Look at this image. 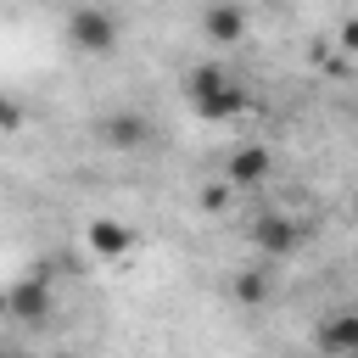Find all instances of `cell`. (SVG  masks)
I'll use <instances>...</instances> for the list:
<instances>
[{"mask_svg": "<svg viewBox=\"0 0 358 358\" xmlns=\"http://www.w3.org/2000/svg\"><path fill=\"white\" fill-rule=\"evenodd\" d=\"M67 45L84 50V56H112V50H117V17L101 11V6L67 11Z\"/></svg>", "mask_w": 358, "mask_h": 358, "instance_id": "cell-1", "label": "cell"}, {"mask_svg": "<svg viewBox=\"0 0 358 358\" xmlns=\"http://www.w3.org/2000/svg\"><path fill=\"white\" fill-rule=\"evenodd\" d=\"M6 291H11V319H17V324H28V330L50 324V313H56V291H50L45 274H28V280H17V285H6Z\"/></svg>", "mask_w": 358, "mask_h": 358, "instance_id": "cell-2", "label": "cell"}, {"mask_svg": "<svg viewBox=\"0 0 358 358\" xmlns=\"http://www.w3.org/2000/svg\"><path fill=\"white\" fill-rule=\"evenodd\" d=\"M252 246L274 263V257H291L296 246H302V224L296 218H285V213H263L257 224H252Z\"/></svg>", "mask_w": 358, "mask_h": 358, "instance_id": "cell-3", "label": "cell"}, {"mask_svg": "<svg viewBox=\"0 0 358 358\" xmlns=\"http://www.w3.org/2000/svg\"><path fill=\"white\" fill-rule=\"evenodd\" d=\"M313 341H319L324 358H358V313H352V308H330V313L319 319Z\"/></svg>", "mask_w": 358, "mask_h": 358, "instance_id": "cell-4", "label": "cell"}, {"mask_svg": "<svg viewBox=\"0 0 358 358\" xmlns=\"http://www.w3.org/2000/svg\"><path fill=\"white\" fill-rule=\"evenodd\" d=\"M268 168H274L268 145H235L229 162H224V185H229V190H252V185L268 179Z\"/></svg>", "mask_w": 358, "mask_h": 358, "instance_id": "cell-5", "label": "cell"}, {"mask_svg": "<svg viewBox=\"0 0 358 358\" xmlns=\"http://www.w3.org/2000/svg\"><path fill=\"white\" fill-rule=\"evenodd\" d=\"M84 241H90L95 257H129V252H134V229H129L123 218H90Z\"/></svg>", "mask_w": 358, "mask_h": 358, "instance_id": "cell-6", "label": "cell"}, {"mask_svg": "<svg viewBox=\"0 0 358 358\" xmlns=\"http://www.w3.org/2000/svg\"><path fill=\"white\" fill-rule=\"evenodd\" d=\"M101 140H106L112 151H134V145L151 140V123H145L140 112H112V117H101Z\"/></svg>", "mask_w": 358, "mask_h": 358, "instance_id": "cell-7", "label": "cell"}, {"mask_svg": "<svg viewBox=\"0 0 358 358\" xmlns=\"http://www.w3.org/2000/svg\"><path fill=\"white\" fill-rule=\"evenodd\" d=\"M190 106H196V117H201V123H229V117H241V112L252 106V95H246V90L229 78L218 95H207V101H190Z\"/></svg>", "mask_w": 358, "mask_h": 358, "instance_id": "cell-8", "label": "cell"}, {"mask_svg": "<svg viewBox=\"0 0 358 358\" xmlns=\"http://www.w3.org/2000/svg\"><path fill=\"white\" fill-rule=\"evenodd\" d=\"M201 34H207L213 45H235V39L246 34V11H241V6H207V11H201Z\"/></svg>", "mask_w": 358, "mask_h": 358, "instance_id": "cell-9", "label": "cell"}, {"mask_svg": "<svg viewBox=\"0 0 358 358\" xmlns=\"http://www.w3.org/2000/svg\"><path fill=\"white\" fill-rule=\"evenodd\" d=\"M268 291H274V268H268V263H257V268H241V274H235V302L257 308V302H268Z\"/></svg>", "mask_w": 358, "mask_h": 358, "instance_id": "cell-10", "label": "cell"}, {"mask_svg": "<svg viewBox=\"0 0 358 358\" xmlns=\"http://www.w3.org/2000/svg\"><path fill=\"white\" fill-rule=\"evenodd\" d=\"M229 84V73L218 67V62H201V67H190V78H185V95L190 101H207V95H218Z\"/></svg>", "mask_w": 358, "mask_h": 358, "instance_id": "cell-11", "label": "cell"}, {"mask_svg": "<svg viewBox=\"0 0 358 358\" xmlns=\"http://www.w3.org/2000/svg\"><path fill=\"white\" fill-rule=\"evenodd\" d=\"M229 201H235V190H229V185H224V179H213V185H207V190H201V207H207V213H224V207H229Z\"/></svg>", "mask_w": 358, "mask_h": 358, "instance_id": "cell-12", "label": "cell"}, {"mask_svg": "<svg viewBox=\"0 0 358 358\" xmlns=\"http://www.w3.org/2000/svg\"><path fill=\"white\" fill-rule=\"evenodd\" d=\"M17 129H22V106L11 95H0V134H17Z\"/></svg>", "mask_w": 358, "mask_h": 358, "instance_id": "cell-13", "label": "cell"}, {"mask_svg": "<svg viewBox=\"0 0 358 358\" xmlns=\"http://www.w3.org/2000/svg\"><path fill=\"white\" fill-rule=\"evenodd\" d=\"M336 45H341L347 56H358V17H347V22H341V34H336Z\"/></svg>", "mask_w": 358, "mask_h": 358, "instance_id": "cell-14", "label": "cell"}, {"mask_svg": "<svg viewBox=\"0 0 358 358\" xmlns=\"http://www.w3.org/2000/svg\"><path fill=\"white\" fill-rule=\"evenodd\" d=\"M0 319H11V291L0 285Z\"/></svg>", "mask_w": 358, "mask_h": 358, "instance_id": "cell-15", "label": "cell"}, {"mask_svg": "<svg viewBox=\"0 0 358 358\" xmlns=\"http://www.w3.org/2000/svg\"><path fill=\"white\" fill-rule=\"evenodd\" d=\"M0 358H22V352H17V347H0Z\"/></svg>", "mask_w": 358, "mask_h": 358, "instance_id": "cell-16", "label": "cell"}, {"mask_svg": "<svg viewBox=\"0 0 358 358\" xmlns=\"http://www.w3.org/2000/svg\"><path fill=\"white\" fill-rule=\"evenodd\" d=\"M50 358H78V352H50Z\"/></svg>", "mask_w": 358, "mask_h": 358, "instance_id": "cell-17", "label": "cell"}, {"mask_svg": "<svg viewBox=\"0 0 358 358\" xmlns=\"http://www.w3.org/2000/svg\"><path fill=\"white\" fill-rule=\"evenodd\" d=\"M352 117H358V106H352Z\"/></svg>", "mask_w": 358, "mask_h": 358, "instance_id": "cell-18", "label": "cell"}]
</instances>
